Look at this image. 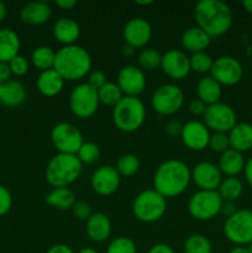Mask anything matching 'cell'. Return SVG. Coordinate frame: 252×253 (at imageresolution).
<instances>
[{
    "mask_svg": "<svg viewBox=\"0 0 252 253\" xmlns=\"http://www.w3.org/2000/svg\"><path fill=\"white\" fill-rule=\"evenodd\" d=\"M83 165L77 155L57 153L46 167V180L53 188H68L82 174Z\"/></svg>",
    "mask_w": 252,
    "mask_h": 253,
    "instance_id": "277c9868",
    "label": "cell"
},
{
    "mask_svg": "<svg viewBox=\"0 0 252 253\" xmlns=\"http://www.w3.org/2000/svg\"><path fill=\"white\" fill-rule=\"evenodd\" d=\"M106 82H108L106 81V74L104 73L103 71H100V69H94V71H91L90 73L88 74V82H86V83H88L91 88L98 90V89H100Z\"/></svg>",
    "mask_w": 252,
    "mask_h": 253,
    "instance_id": "ee69618b",
    "label": "cell"
},
{
    "mask_svg": "<svg viewBox=\"0 0 252 253\" xmlns=\"http://www.w3.org/2000/svg\"><path fill=\"white\" fill-rule=\"evenodd\" d=\"M210 42H211V37L198 26L187 29L180 37V43L183 48L192 53L204 52L209 47Z\"/></svg>",
    "mask_w": 252,
    "mask_h": 253,
    "instance_id": "603a6c76",
    "label": "cell"
},
{
    "mask_svg": "<svg viewBox=\"0 0 252 253\" xmlns=\"http://www.w3.org/2000/svg\"><path fill=\"white\" fill-rule=\"evenodd\" d=\"M121 175L113 166H100L94 170L90 179L91 189L101 197H109L119 189Z\"/></svg>",
    "mask_w": 252,
    "mask_h": 253,
    "instance_id": "9a60e30c",
    "label": "cell"
},
{
    "mask_svg": "<svg viewBox=\"0 0 252 253\" xmlns=\"http://www.w3.org/2000/svg\"><path fill=\"white\" fill-rule=\"evenodd\" d=\"M162 54L155 48H143L138 53L137 62L142 71H153L157 67H161Z\"/></svg>",
    "mask_w": 252,
    "mask_h": 253,
    "instance_id": "d590c367",
    "label": "cell"
},
{
    "mask_svg": "<svg viewBox=\"0 0 252 253\" xmlns=\"http://www.w3.org/2000/svg\"><path fill=\"white\" fill-rule=\"evenodd\" d=\"M121 54H123L124 57H126V58H130V57H132L133 54H135V48L128 46V44H125V46L121 48Z\"/></svg>",
    "mask_w": 252,
    "mask_h": 253,
    "instance_id": "db71d44e",
    "label": "cell"
},
{
    "mask_svg": "<svg viewBox=\"0 0 252 253\" xmlns=\"http://www.w3.org/2000/svg\"><path fill=\"white\" fill-rule=\"evenodd\" d=\"M46 253H76V252H74L73 250L68 246V245L56 244V245H53V246L49 247V249L47 250Z\"/></svg>",
    "mask_w": 252,
    "mask_h": 253,
    "instance_id": "c3c4849f",
    "label": "cell"
},
{
    "mask_svg": "<svg viewBox=\"0 0 252 253\" xmlns=\"http://www.w3.org/2000/svg\"><path fill=\"white\" fill-rule=\"evenodd\" d=\"M72 212H73L74 217H77L78 220L82 221H86L89 217L91 216L93 211H91V207L89 203L86 202H76V204L72 208Z\"/></svg>",
    "mask_w": 252,
    "mask_h": 253,
    "instance_id": "b9f144b4",
    "label": "cell"
},
{
    "mask_svg": "<svg viewBox=\"0 0 252 253\" xmlns=\"http://www.w3.org/2000/svg\"><path fill=\"white\" fill-rule=\"evenodd\" d=\"M140 160L137 156L132 155V153H126L119 157L118 162H116V170L119 174L123 177H132L140 169Z\"/></svg>",
    "mask_w": 252,
    "mask_h": 253,
    "instance_id": "e575fe53",
    "label": "cell"
},
{
    "mask_svg": "<svg viewBox=\"0 0 252 253\" xmlns=\"http://www.w3.org/2000/svg\"><path fill=\"white\" fill-rule=\"evenodd\" d=\"M116 84L124 95L138 96L146 88L145 72L140 67L127 64L119 71Z\"/></svg>",
    "mask_w": 252,
    "mask_h": 253,
    "instance_id": "5bb4252c",
    "label": "cell"
},
{
    "mask_svg": "<svg viewBox=\"0 0 252 253\" xmlns=\"http://www.w3.org/2000/svg\"><path fill=\"white\" fill-rule=\"evenodd\" d=\"M51 141L58 153L77 155L84 143L81 130L73 124L59 123L51 131Z\"/></svg>",
    "mask_w": 252,
    "mask_h": 253,
    "instance_id": "8fae6325",
    "label": "cell"
},
{
    "mask_svg": "<svg viewBox=\"0 0 252 253\" xmlns=\"http://www.w3.org/2000/svg\"><path fill=\"white\" fill-rule=\"evenodd\" d=\"M78 253H98V251L94 249H91V247H84V249H82Z\"/></svg>",
    "mask_w": 252,
    "mask_h": 253,
    "instance_id": "91938a15",
    "label": "cell"
},
{
    "mask_svg": "<svg viewBox=\"0 0 252 253\" xmlns=\"http://www.w3.org/2000/svg\"><path fill=\"white\" fill-rule=\"evenodd\" d=\"M242 6L246 10L249 14H252V0H244L242 1Z\"/></svg>",
    "mask_w": 252,
    "mask_h": 253,
    "instance_id": "6f0895ef",
    "label": "cell"
},
{
    "mask_svg": "<svg viewBox=\"0 0 252 253\" xmlns=\"http://www.w3.org/2000/svg\"><path fill=\"white\" fill-rule=\"evenodd\" d=\"M106 253H137V247L133 240L125 236H119L108 245Z\"/></svg>",
    "mask_w": 252,
    "mask_h": 253,
    "instance_id": "f35d334b",
    "label": "cell"
},
{
    "mask_svg": "<svg viewBox=\"0 0 252 253\" xmlns=\"http://www.w3.org/2000/svg\"><path fill=\"white\" fill-rule=\"evenodd\" d=\"M85 222V232L93 242L100 244L110 237L111 222L104 212H93Z\"/></svg>",
    "mask_w": 252,
    "mask_h": 253,
    "instance_id": "44dd1931",
    "label": "cell"
},
{
    "mask_svg": "<svg viewBox=\"0 0 252 253\" xmlns=\"http://www.w3.org/2000/svg\"><path fill=\"white\" fill-rule=\"evenodd\" d=\"M210 76L225 86L236 85L244 77V68L239 59L232 56H220L214 59Z\"/></svg>",
    "mask_w": 252,
    "mask_h": 253,
    "instance_id": "4fadbf2b",
    "label": "cell"
},
{
    "mask_svg": "<svg viewBox=\"0 0 252 253\" xmlns=\"http://www.w3.org/2000/svg\"><path fill=\"white\" fill-rule=\"evenodd\" d=\"M192 180V172L180 160H167L161 163L153 175V189L163 198H175L185 192Z\"/></svg>",
    "mask_w": 252,
    "mask_h": 253,
    "instance_id": "7a4b0ae2",
    "label": "cell"
},
{
    "mask_svg": "<svg viewBox=\"0 0 252 253\" xmlns=\"http://www.w3.org/2000/svg\"><path fill=\"white\" fill-rule=\"evenodd\" d=\"M11 77V71L9 68V64L0 62V83H6L10 81Z\"/></svg>",
    "mask_w": 252,
    "mask_h": 253,
    "instance_id": "681fc988",
    "label": "cell"
},
{
    "mask_svg": "<svg viewBox=\"0 0 252 253\" xmlns=\"http://www.w3.org/2000/svg\"><path fill=\"white\" fill-rule=\"evenodd\" d=\"M189 61H190V69L200 74L210 73L212 63H214V59L211 58V56L208 54L205 51L192 53V56L189 57Z\"/></svg>",
    "mask_w": 252,
    "mask_h": 253,
    "instance_id": "8d00e7d4",
    "label": "cell"
},
{
    "mask_svg": "<svg viewBox=\"0 0 252 253\" xmlns=\"http://www.w3.org/2000/svg\"><path fill=\"white\" fill-rule=\"evenodd\" d=\"M54 58H56V52L48 46L36 47L31 53L32 64L37 69H41V72L53 68Z\"/></svg>",
    "mask_w": 252,
    "mask_h": 253,
    "instance_id": "1f68e13d",
    "label": "cell"
},
{
    "mask_svg": "<svg viewBox=\"0 0 252 253\" xmlns=\"http://www.w3.org/2000/svg\"><path fill=\"white\" fill-rule=\"evenodd\" d=\"M244 174L247 184L252 188V157L250 158V160H247L246 163H245Z\"/></svg>",
    "mask_w": 252,
    "mask_h": 253,
    "instance_id": "816d5d0a",
    "label": "cell"
},
{
    "mask_svg": "<svg viewBox=\"0 0 252 253\" xmlns=\"http://www.w3.org/2000/svg\"><path fill=\"white\" fill-rule=\"evenodd\" d=\"M98 90L88 83H81L72 89L69 94V109L79 119H89L99 108Z\"/></svg>",
    "mask_w": 252,
    "mask_h": 253,
    "instance_id": "30bf717a",
    "label": "cell"
},
{
    "mask_svg": "<svg viewBox=\"0 0 252 253\" xmlns=\"http://www.w3.org/2000/svg\"><path fill=\"white\" fill-rule=\"evenodd\" d=\"M53 36L63 46L76 44L81 36V27L76 20L71 17H61L53 25Z\"/></svg>",
    "mask_w": 252,
    "mask_h": 253,
    "instance_id": "7402d4cb",
    "label": "cell"
},
{
    "mask_svg": "<svg viewBox=\"0 0 252 253\" xmlns=\"http://www.w3.org/2000/svg\"><path fill=\"white\" fill-rule=\"evenodd\" d=\"M245 163H246V161H245L244 155L241 152L229 148L220 155L217 167H219L220 172L226 177H237L240 173L244 172Z\"/></svg>",
    "mask_w": 252,
    "mask_h": 253,
    "instance_id": "484cf974",
    "label": "cell"
},
{
    "mask_svg": "<svg viewBox=\"0 0 252 253\" xmlns=\"http://www.w3.org/2000/svg\"><path fill=\"white\" fill-rule=\"evenodd\" d=\"M207 106H208L207 104L203 103L200 99L197 98V99H193V100H190L189 106H188V108H189V111L193 114V115L203 116L204 115L205 110H207Z\"/></svg>",
    "mask_w": 252,
    "mask_h": 253,
    "instance_id": "f6af8a7d",
    "label": "cell"
},
{
    "mask_svg": "<svg viewBox=\"0 0 252 253\" xmlns=\"http://www.w3.org/2000/svg\"><path fill=\"white\" fill-rule=\"evenodd\" d=\"M208 147L212 151V152L216 153H224L225 151H227L230 148V141L227 133H221V132H214L210 136L209 140V146Z\"/></svg>",
    "mask_w": 252,
    "mask_h": 253,
    "instance_id": "ab89813d",
    "label": "cell"
},
{
    "mask_svg": "<svg viewBox=\"0 0 252 253\" xmlns=\"http://www.w3.org/2000/svg\"><path fill=\"white\" fill-rule=\"evenodd\" d=\"M203 118H204L203 123L214 132L229 133L237 124V115L234 109L221 101L208 105Z\"/></svg>",
    "mask_w": 252,
    "mask_h": 253,
    "instance_id": "7c38bea8",
    "label": "cell"
},
{
    "mask_svg": "<svg viewBox=\"0 0 252 253\" xmlns=\"http://www.w3.org/2000/svg\"><path fill=\"white\" fill-rule=\"evenodd\" d=\"M161 68L170 79L180 81L190 73L189 57L182 49H168L162 54Z\"/></svg>",
    "mask_w": 252,
    "mask_h": 253,
    "instance_id": "2e32d148",
    "label": "cell"
},
{
    "mask_svg": "<svg viewBox=\"0 0 252 253\" xmlns=\"http://www.w3.org/2000/svg\"><path fill=\"white\" fill-rule=\"evenodd\" d=\"M251 211H252V210H251Z\"/></svg>",
    "mask_w": 252,
    "mask_h": 253,
    "instance_id": "be15d7a7",
    "label": "cell"
},
{
    "mask_svg": "<svg viewBox=\"0 0 252 253\" xmlns=\"http://www.w3.org/2000/svg\"><path fill=\"white\" fill-rule=\"evenodd\" d=\"M210 130L204 123L198 120H190L183 125L180 138L182 142L192 151H203L209 146Z\"/></svg>",
    "mask_w": 252,
    "mask_h": 253,
    "instance_id": "ac0fdd59",
    "label": "cell"
},
{
    "mask_svg": "<svg viewBox=\"0 0 252 253\" xmlns=\"http://www.w3.org/2000/svg\"><path fill=\"white\" fill-rule=\"evenodd\" d=\"M146 108L138 96H126L113 108V121L119 130L135 132L143 125Z\"/></svg>",
    "mask_w": 252,
    "mask_h": 253,
    "instance_id": "5b68a950",
    "label": "cell"
},
{
    "mask_svg": "<svg viewBox=\"0 0 252 253\" xmlns=\"http://www.w3.org/2000/svg\"><path fill=\"white\" fill-rule=\"evenodd\" d=\"M12 207V197L11 193L5 188L4 185L0 184V216H4L10 211Z\"/></svg>",
    "mask_w": 252,
    "mask_h": 253,
    "instance_id": "7bdbcfd3",
    "label": "cell"
},
{
    "mask_svg": "<svg viewBox=\"0 0 252 253\" xmlns=\"http://www.w3.org/2000/svg\"><path fill=\"white\" fill-rule=\"evenodd\" d=\"M237 210H239V209H237L235 202H224V203H222V205H221V210H220V214H222L224 216H226V219H227V217L232 216V215H234L235 212L237 211Z\"/></svg>",
    "mask_w": 252,
    "mask_h": 253,
    "instance_id": "7dc6e473",
    "label": "cell"
},
{
    "mask_svg": "<svg viewBox=\"0 0 252 253\" xmlns=\"http://www.w3.org/2000/svg\"><path fill=\"white\" fill-rule=\"evenodd\" d=\"M54 4L58 7H61L62 10H71L76 6L77 1L76 0H56Z\"/></svg>",
    "mask_w": 252,
    "mask_h": 253,
    "instance_id": "f5cc1de1",
    "label": "cell"
},
{
    "mask_svg": "<svg viewBox=\"0 0 252 253\" xmlns=\"http://www.w3.org/2000/svg\"><path fill=\"white\" fill-rule=\"evenodd\" d=\"M6 14H7L6 5H5V2H2L1 0H0V22L6 17Z\"/></svg>",
    "mask_w": 252,
    "mask_h": 253,
    "instance_id": "11a10c76",
    "label": "cell"
},
{
    "mask_svg": "<svg viewBox=\"0 0 252 253\" xmlns=\"http://www.w3.org/2000/svg\"><path fill=\"white\" fill-rule=\"evenodd\" d=\"M7 64H9V68L10 71H11V74H14V76H17V77L25 76V74L29 72V68H30L29 61H27L24 56H21V54H17V56L14 57V58H12Z\"/></svg>",
    "mask_w": 252,
    "mask_h": 253,
    "instance_id": "60d3db41",
    "label": "cell"
},
{
    "mask_svg": "<svg viewBox=\"0 0 252 253\" xmlns=\"http://www.w3.org/2000/svg\"><path fill=\"white\" fill-rule=\"evenodd\" d=\"M1 93H2V83H0V98H1Z\"/></svg>",
    "mask_w": 252,
    "mask_h": 253,
    "instance_id": "94428289",
    "label": "cell"
},
{
    "mask_svg": "<svg viewBox=\"0 0 252 253\" xmlns=\"http://www.w3.org/2000/svg\"><path fill=\"white\" fill-rule=\"evenodd\" d=\"M192 180L199 190H217L222 180V173L216 165L208 161L197 163L190 169Z\"/></svg>",
    "mask_w": 252,
    "mask_h": 253,
    "instance_id": "e0dca14e",
    "label": "cell"
},
{
    "mask_svg": "<svg viewBox=\"0 0 252 253\" xmlns=\"http://www.w3.org/2000/svg\"><path fill=\"white\" fill-rule=\"evenodd\" d=\"M124 40L133 48L145 47L152 37V26L143 17H132L124 26Z\"/></svg>",
    "mask_w": 252,
    "mask_h": 253,
    "instance_id": "d6986e66",
    "label": "cell"
},
{
    "mask_svg": "<svg viewBox=\"0 0 252 253\" xmlns=\"http://www.w3.org/2000/svg\"><path fill=\"white\" fill-rule=\"evenodd\" d=\"M183 125L178 120H169L165 125V131L172 137H175V136H180V132H182Z\"/></svg>",
    "mask_w": 252,
    "mask_h": 253,
    "instance_id": "bcb514c9",
    "label": "cell"
},
{
    "mask_svg": "<svg viewBox=\"0 0 252 253\" xmlns=\"http://www.w3.org/2000/svg\"><path fill=\"white\" fill-rule=\"evenodd\" d=\"M147 253H175V252L173 251V249L169 246V245L156 244L148 250Z\"/></svg>",
    "mask_w": 252,
    "mask_h": 253,
    "instance_id": "f907efd6",
    "label": "cell"
},
{
    "mask_svg": "<svg viewBox=\"0 0 252 253\" xmlns=\"http://www.w3.org/2000/svg\"><path fill=\"white\" fill-rule=\"evenodd\" d=\"M194 20L197 26L212 39L229 31L234 15L231 7L221 0H200L194 6Z\"/></svg>",
    "mask_w": 252,
    "mask_h": 253,
    "instance_id": "6da1fadb",
    "label": "cell"
},
{
    "mask_svg": "<svg viewBox=\"0 0 252 253\" xmlns=\"http://www.w3.org/2000/svg\"><path fill=\"white\" fill-rule=\"evenodd\" d=\"M198 99L207 105L219 103L222 95V88L211 76H204L197 84Z\"/></svg>",
    "mask_w": 252,
    "mask_h": 253,
    "instance_id": "4316f807",
    "label": "cell"
},
{
    "mask_svg": "<svg viewBox=\"0 0 252 253\" xmlns=\"http://www.w3.org/2000/svg\"><path fill=\"white\" fill-rule=\"evenodd\" d=\"M184 253H212V246L207 236L200 234L190 235L183 246Z\"/></svg>",
    "mask_w": 252,
    "mask_h": 253,
    "instance_id": "836d02e7",
    "label": "cell"
},
{
    "mask_svg": "<svg viewBox=\"0 0 252 253\" xmlns=\"http://www.w3.org/2000/svg\"><path fill=\"white\" fill-rule=\"evenodd\" d=\"M229 253H251L246 246H236L232 250H230Z\"/></svg>",
    "mask_w": 252,
    "mask_h": 253,
    "instance_id": "9f6ffc18",
    "label": "cell"
},
{
    "mask_svg": "<svg viewBox=\"0 0 252 253\" xmlns=\"http://www.w3.org/2000/svg\"><path fill=\"white\" fill-rule=\"evenodd\" d=\"M247 249H249V250H250V252L252 253V242H251V244L249 245V246H247Z\"/></svg>",
    "mask_w": 252,
    "mask_h": 253,
    "instance_id": "6125c7cd",
    "label": "cell"
},
{
    "mask_svg": "<svg viewBox=\"0 0 252 253\" xmlns=\"http://www.w3.org/2000/svg\"><path fill=\"white\" fill-rule=\"evenodd\" d=\"M76 195L69 188H53L46 195V203L58 210H69L76 204Z\"/></svg>",
    "mask_w": 252,
    "mask_h": 253,
    "instance_id": "f546056e",
    "label": "cell"
},
{
    "mask_svg": "<svg viewBox=\"0 0 252 253\" xmlns=\"http://www.w3.org/2000/svg\"><path fill=\"white\" fill-rule=\"evenodd\" d=\"M27 98L26 89L19 81H9L2 84V93L0 103L7 108H16L25 103Z\"/></svg>",
    "mask_w": 252,
    "mask_h": 253,
    "instance_id": "f1b7e54d",
    "label": "cell"
},
{
    "mask_svg": "<svg viewBox=\"0 0 252 253\" xmlns=\"http://www.w3.org/2000/svg\"><path fill=\"white\" fill-rule=\"evenodd\" d=\"M136 4L141 5V6H148V5L153 4V0H136Z\"/></svg>",
    "mask_w": 252,
    "mask_h": 253,
    "instance_id": "680465c9",
    "label": "cell"
},
{
    "mask_svg": "<svg viewBox=\"0 0 252 253\" xmlns=\"http://www.w3.org/2000/svg\"><path fill=\"white\" fill-rule=\"evenodd\" d=\"M98 96L100 104L114 108L124 98V94L118 84L114 82H106L100 89H98Z\"/></svg>",
    "mask_w": 252,
    "mask_h": 253,
    "instance_id": "d6a6232c",
    "label": "cell"
},
{
    "mask_svg": "<svg viewBox=\"0 0 252 253\" xmlns=\"http://www.w3.org/2000/svg\"><path fill=\"white\" fill-rule=\"evenodd\" d=\"M184 103V93L175 84H162L153 91L151 96V106L162 116L174 115L180 110Z\"/></svg>",
    "mask_w": 252,
    "mask_h": 253,
    "instance_id": "ba28073f",
    "label": "cell"
},
{
    "mask_svg": "<svg viewBox=\"0 0 252 253\" xmlns=\"http://www.w3.org/2000/svg\"><path fill=\"white\" fill-rule=\"evenodd\" d=\"M167 202L155 189H146L135 198L132 203V214L138 221L151 224L165 215Z\"/></svg>",
    "mask_w": 252,
    "mask_h": 253,
    "instance_id": "8992f818",
    "label": "cell"
},
{
    "mask_svg": "<svg viewBox=\"0 0 252 253\" xmlns=\"http://www.w3.org/2000/svg\"><path fill=\"white\" fill-rule=\"evenodd\" d=\"M222 203L217 190H198L189 198L188 211L194 219L208 221L220 214Z\"/></svg>",
    "mask_w": 252,
    "mask_h": 253,
    "instance_id": "52a82bcc",
    "label": "cell"
},
{
    "mask_svg": "<svg viewBox=\"0 0 252 253\" xmlns=\"http://www.w3.org/2000/svg\"><path fill=\"white\" fill-rule=\"evenodd\" d=\"M230 148L237 152L252 150V125L249 123H237L229 133Z\"/></svg>",
    "mask_w": 252,
    "mask_h": 253,
    "instance_id": "cb8c5ba5",
    "label": "cell"
},
{
    "mask_svg": "<svg viewBox=\"0 0 252 253\" xmlns=\"http://www.w3.org/2000/svg\"><path fill=\"white\" fill-rule=\"evenodd\" d=\"M36 85L42 95L56 96L63 90L64 79L53 68L47 69V71H42L39 74Z\"/></svg>",
    "mask_w": 252,
    "mask_h": 253,
    "instance_id": "d4e9b609",
    "label": "cell"
},
{
    "mask_svg": "<svg viewBox=\"0 0 252 253\" xmlns=\"http://www.w3.org/2000/svg\"><path fill=\"white\" fill-rule=\"evenodd\" d=\"M53 69L64 81H78L90 73L91 57L79 44L63 46L56 52Z\"/></svg>",
    "mask_w": 252,
    "mask_h": 253,
    "instance_id": "3957f363",
    "label": "cell"
},
{
    "mask_svg": "<svg viewBox=\"0 0 252 253\" xmlns=\"http://www.w3.org/2000/svg\"><path fill=\"white\" fill-rule=\"evenodd\" d=\"M225 237L236 246H249L252 242V211L237 210L224 224Z\"/></svg>",
    "mask_w": 252,
    "mask_h": 253,
    "instance_id": "9c48e42d",
    "label": "cell"
},
{
    "mask_svg": "<svg viewBox=\"0 0 252 253\" xmlns=\"http://www.w3.org/2000/svg\"><path fill=\"white\" fill-rule=\"evenodd\" d=\"M20 39L11 29H0V62L9 63L19 54Z\"/></svg>",
    "mask_w": 252,
    "mask_h": 253,
    "instance_id": "83f0119b",
    "label": "cell"
},
{
    "mask_svg": "<svg viewBox=\"0 0 252 253\" xmlns=\"http://www.w3.org/2000/svg\"><path fill=\"white\" fill-rule=\"evenodd\" d=\"M77 157L82 165H93L100 157V148L94 142H84L79 148Z\"/></svg>",
    "mask_w": 252,
    "mask_h": 253,
    "instance_id": "74e56055",
    "label": "cell"
},
{
    "mask_svg": "<svg viewBox=\"0 0 252 253\" xmlns=\"http://www.w3.org/2000/svg\"><path fill=\"white\" fill-rule=\"evenodd\" d=\"M244 192L242 182L236 177H226L221 180L217 193L224 202H236Z\"/></svg>",
    "mask_w": 252,
    "mask_h": 253,
    "instance_id": "4dcf8cb0",
    "label": "cell"
},
{
    "mask_svg": "<svg viewBox=\"0 0 252 253\" xmlns=\"http://www.w3.org/2000/svg\"><path fill=\"white\" fill-rule=\"evenodd\" d=\"M52 16V7L46 1L27 2L20 10V19L27 25L46 24Z\"/></svg>",
    "mask_w": 252,
    "mask_h": 253,
    "instance_id": "ffe728a7",
    "label": "cell"
}]
</instances>
